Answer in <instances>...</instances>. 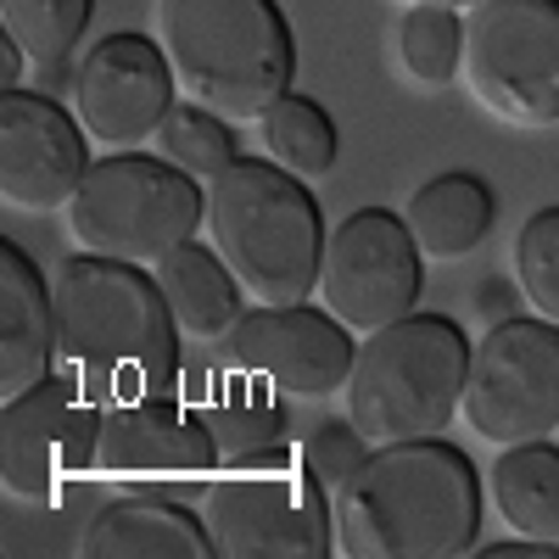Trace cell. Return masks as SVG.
<instances>
[{
    "mask_svg": "<svg viewBox=\"0 0 559 559\" xmlns=\"http://www.w3.org/2000/svg\"><path fill=\"white\" fill-rule=\"evenodd\" d=\"M258 134H263V152L302 179H324L342 157V134H336L331 112L313 96H297V90H286V96L258 118Z\"/></svg>",
    "mask_w": 559,
    "mask_h": 559,
    "instance_id": "22",
    "label": "cell"
},
{
    "mask_svg": "<svg viewBox=\"0 0 559 559\" xmlns=\"http://www.w3.org/2000/svg\"><path fill=\"white\" fill-rule=\"evenodd\" d=\"M174 90H179V79L168 68L163 39L134 34V28L102 34L73 62V112H79L84 134L112 152L157 140L163 118L174 112Z\"/></svg>",
    "mask_w": 559,
    "mask_h": 559,
    "instance_id": "14",
    "label": "cell"
},
{
    "mask_svg": "<svg viewBox=\"0 0 559 559\" xmlns=\"http://www.w3.org/2000/svg\"><path fill=\"white\" fill-rule=\"evenodd\" d=\"M408 7H453V12H471L476 0H408Z\"/></svg>",
    "mask_w": 559,
    "mask_h": 559,
    "instance_id": "32",
    "label": "cell"
},
{
    "mask_svg": "<svg viewBox=\"0 0 559 559\" xmlns=\"http://www.w3.org/2000/svg\"><path fill=\"white\" fill-rule=\"evenodd\" d=\"M464 426L481 442H537L559 431V324L543 313H509L471 342Z\"/></svg>",
    "mask_w": 559,
    "mask_h": 559,
    "instance_id": "8",
    "label": "cell"
},
{
    "mask_svg": "<svg viewBox=\"0 0 559 559\" xmlns=\"http://www.w3.org/2000/svg\"><path fill=\"white\" fill-rule=\"evenodd\" d=\"M487 487H492L503 526L559 548V448L554 442H543V437L537 442H509L492 459Z\"/></svg>",
    "mask_w": 559,
    "mask_h": 559,
    "instance_id": "21",
    "label": "cell"
},
{
    "mask_svg": "<svg viewBox=\"0 0 559 559\" xmlns=\"http://www.w3.org/2000/svg\"><path fill=\"white\" fill-rule=\"evenodd\" d=\"M331 503L347 559H453L481 537V476L442 437L369 448Z\"/></svg>",
    "mask_w": 559,
    "mask_h": 559,
    "instance_id": "1",
    "label": "cell"
},
{
    "mask_svg": "<svg viewBox=\"0 0 559 559\" xmlns=\"http://www.w3.org/2000/svg\"><path fill=\"white\" fill-rule=\"evenodd\" d=\"M481 554H492V559H559V548L554 543H537V537H509V543H487Z\"/></svg>",
    "mask_w": 559,
    "mask_h": 559,
    "instance_id": "30",
    "label": "cell"
},
{
    "mask_svg": "<svg viewBox=\"0 0 559 559\" xmlns=\"http://www.w3.org/2000/svg\"><path fill=\"white\" fill-rule=\"evenodd\" d=\"M157 146H163L168 163H179L185 174H197V179H213L218 168H229V163L241 157L236 152V123L218 118L202 102H191V96L174 102V112L157 129Z\"/></svg>",
    "mask_w": 559,
    "mask_h": 559,
    "instance_id": "25",
    "label": "cell"
},
{
    "mask_svg": "<svg viewBox=\"0 0 559 559\" xmlns=\"http://www.w3.org/2000/svg\"><path fill=\"white\" fill-rule=\"evenodd\" d=\"M207 224V185L185 174L168 157L146 152H112L90 163L84 185L68 202V229L73 247L96 258H123V263H157L174 247L197 241Z\"/></svg>",
    "mask_w": 559,
    "mask_h": 559,
    "instance_id": "6",
    "label": "cell"
},
{
    "mask_svg": "<svg viewBox=\"0 0 559 559\" xmlns=\"http://www.w3.org/2000/svg\"><path fill=\"white\" fill-rule=\"evenodd\" d=\"M57 358V292L17 241H0V397L39 386Z\"/></svg>",
    "mask_w": 559,
    "mask_h": 559,
    "instance_id": "17",
    "label": "cell"
},
{
    "mask_svg": "<svg viewBox=\"0 0 559 559\" xmlns=\"http://www.w3.org/2000/svg\"><path fill=\"white\" fill-rule=\"evenodd\" d=\"M207 241L252 302H313L324 218L308 179L274 157H236L207 179Z\"/></svg>",
    "mask_w": 559,
    "mask_h": 559,
    "instance_id": "3",
    "label": "cell"
},
{
    "mask_svg": "<svg viewBox=\"0 0 559 559\" xmlns=\"http://www.w3.org/2000/svg\"><path fill=\"white\" fill-rule=\"evenodd\" d=\"M369 453L364 431L353 426V419H319V426L302 437V464L324 481V487H336L358 471V459Z\"/></svg>",
    "mask_w": 559,
    "mask_h": 559,
    "instance_id": "27",
    "label": "cell"
},
{
    "mask_svg": "<svg viewBox=\"0 0 559 559\" xmlns=\"http://www.w3.org/2000/svg\"><path fill=\"white\" fill-rule=\"evenodd\" d=\"M23 68H34L28 51L12 34H0V90H23Z\"/></svg>",
    "mask_w": 559,
    "mask_h": 559,
    "instance_id": "29",
    "label": "cell"
},
{
    "mask_svg": "<svg viewBox=\"0 0 559 559\" xmlns=\"http://www.w3.org/2000/svg\"><path fill=\"white\" fill-rule=\"evenodd\" d=\"M459 79L503 123H559V0H476Z\"/></svg>",
    "mask_w": 559,
    "mask_h": 559,
    "instance_id": "7",
    "label": "cell"
},
{
    "mask_svg": "<svg viewBox=\"0 0 559 559\" xmlns=\"http://www.w3.org/2000/svg\"><path fill=\"white\" fill-rule=\"evenodd\" d=\"M34 90H45V96H73V68L68 62H45V68H34Z\"/></svg>",
    "mask_w": 559,
    "mask_h": 559,
    "instance_id": "31",
    "label": "cell"
},
{
    "mask_svg": "<svg viewBox=\"0 0 559 559\" xmlns=\"http://www.w3.org/2000/svg\"><path fill=\"white\" fill-rule=\"evenodd\" d=\"M492 218H498L492 185H487L481 174H464V168L426 179V185L408 197V207H403L408 236L419 241V252L437 258V263L471 258V252L492 236Z\"/></svg>",
    "mask_w": 559,
    "mask_h": 559,
    "instance_id": "19",
    "label": "cell"
},
{
    "mask_svg": "<svg viewBox=\"0 0 559 559\" xmlns=\"http://www.w3.org/2000/svg\"><path fill=\"white\" fill-rule=\"evenodd\" d=\"M90 12L96 0H0V34H12L34 68L68 62L90 28Z\"/></svg>",
    "mask_w": 559,
    "mask_h": 559,
    "instance_id": "24",
    "label": "cell"
},
{
    "mask_svg": "<svg viewBox=\"0 0 559 559\" xmlns=\"http://www.w3.org/2000/svg\"><path fill=\"white\" fill-rule=\"evenodd\" d=\"M207 537L218 559H324L336 554V503L308 471H224L207 492Z\"/></svg>",
    "mask_w": 559,
    "mask_h": 559,
    "instance_id": "9",
    "label": "cell"
},
{
    "mask_svg": "<svg viewBox=\"0 0 559 559\" xmlns=\"http://www.w3.org/2000/svg\"><path fill=\"white\" fill-rule=\"evenodd\" d=\"M157 39L185 96L229 123L263 118L297 79L280 0H157Z\"/></svg>",
    "mask_w": 559,
    "mask_h": 559,
    "instance_id": "4",
    "label": "cell"
},
{
    "mask_svg": "<svg viewBox=\"0 0 559 559\" xmlns=\"http://www.w3.org/2000/svg\"><path fill=\"white\" fill-rule=\"evenodd\" d=\"M358 331L313 302H258L241 308V319L218 336V358L263 376L274 392L292 403H319L331 392H347L353 358H358Z\"/></svg>",
    "mask_w": 559,
    "mask_h": 559,
    "instance_id": "12",
    "label": "cell"
},
{
    "mask_svg": "<svg viewBox=\"0 0 559 559\" xmlns=\"http://www.w3.org/2000/svg\"><path fill=\"white\" fill-rule=\"evenodd\" d=\"M471 336L442 313H403L358 342L347 376V419L369 448L442 437L464 403Z\"/></svg>",
    "mask_w": 559,
    "mask_h": 559,
    "instance_id": "5",
    "label": "cell"
},
{
    "mask_svg": "<svg viewBox=\"0 0 559 559\" xmlns=\"http://www.w3.org/2000/svg\"><path fill=\"white\" fill-rule=\"evenodd\" d=\"M197 408L218 448V471H280V464H292L302 453L297 419H292L297 403L229 358H218L207 369Z\"/></svg>",
    "mask_w": 559,
    "mask_h": 559,
    "instance_id": "16",
    "label": "cell"
},
{
    "mask_svg": "<svg viewBox=\"0 0 559 559\" xmlns=\"http://www.w3.org/2000/svg\"><path fill=\"white\" fill-rule=\"evenodd\" d=\"M90 471H102L123 492L191 503L213 492L218 448L197 403H185L179 392H157V397H129V403L102 408Z\"/></svg>",
    "mask_w": 559,
    "mask_h": 559,
    "instance_id": "10",
    "label": "cell"
},
{
    "mask_svg": "<svg viewBox=\"0 0 559 559\" xmlns=\"http://www.w3.org/2000/svg\"><path fill=\"white\" fill-rule=\"evenodd\" d=\"M476 313L487 319V324H498V319H509L515 313V292L503 286V280H487V286L476 292Z\"/></svg>",
    "mask_w": 559,
    "mask_h": 559,
    "instance_id": "28",
    "label": "cell"
},
{
    "mask_svg": "<svg viewBox=\"0 0 559 559\" xmlns=\"http://www.w3.org/2000/svg\"><path fill=\"white\" fill-rule=\"evenodd\" d=\"M397 62L414 84L442 90L464 73V12L453 7H408L397 23Z\"/></svg>",
    "mask_w": 559,
    "mask_h": 559,
    "instance_id": "23",
    "label": "cell"
},
{
    "mask_svg": "<svg viewBox=\"0 0 559 559\" xmlns=\"http://www.w3.org/2000/svg\"><path fill=\"white\" fill-rule=\"evenodd\" d=\"M515 286L521 302L559 324V207H537L515 236Z\"/></svg>",
    "mask_w": 559,
    "mask_h": 559,
    "instance_id": "26",
    "label": "cell"
},
{
    "mask_svg": "<svg viewBox=\"0 0 559 559\" xmlns=\"http://www.w3.org/2000/svg\"><path fill=\"white\" fill-rule=\"evenodd\" d=\"M426 286V252L408 236L403 213L392 207H358L347 213L319 263V302L331 308L347 331H381V324L414 313Z\"/></svg>",
    "mask_w": 559,
    "mask_h": 559,
    "instance_id": "11",
    "label": "cell"
},
{
    "mask_svg": "<svg viewBox=\"0 0 559 559\" xmlns=\"http://www.w3.org/2000/svg\"><path fill=\"white\" fill-rule=\"evenodd\" d=\"M102 408L79 376H45L0 414V481L12 498H57L96 459Z\"/></svg>",
    "mask_w": 559,
    "mask_h": 559,
    "instance_id": "13",
    "label": "cell"
},
{
    "mask_svg": "<svg viewBox=\"0 0 559 559\" xmlns=\"http://www.w3.org/2000/svg\"><path fill=\"white\" fill-rule=\"evenodd\" d=\"M79 554L84 559H207L213 537L207 521L191 515V503L123 492L90 515V526L79 532Z\"/></svg>",
    "mask_w": 559,
    "mask_h": 559,
    "instance_id": "18",
    "label": "cell"
},
{
    "mask_svg": "<svg viewBox=\"0 0 559 559\" xmlns=\"http://www.w3.org/2000/svg\"><path fill=\"white\" fill-rule=\"evenodd\" d=\"M57 353L96 403L179 386V319L146 263L73 252L57 280Z\"/></svg>",
    "mask_w": 559,
    "mask_h": 559,
    "instance_id": "2",
    "label": "cell"
},
{
    "mask_svg": "<svg viewBox=\"0 0 559 559\" xmlns=\"http://www.w3.org/2000/svg\"><path fill=\"white\" fill-rule=\"evenodd\" d=\"M90 174V134L45 90H0V202L12 213H57Z\"/></svg>",
    "mask_w": 559,
    "mask_h": 559,
    "instance_id": "15",
    "label": "cell"
},
{
    "mask_svg": "<svg viewBox=\"0 0 559 559\" xmlns=\"http://www.w3.org/2000/svg\"><path fill=\"white\" fill-rule=\"evenodd\" d=\"M152 274H157V286H163V297H168V308H174L185 336L218 342L229 324L241 319V297L247 292H241V280L229 274V263L213 252V241L207 247L202 241L174 247L168 258L152 263Z\"/></svg>",
    "mask_w": 559,
    "mask_h": 559,
    "instance_id": "20",
    "label": "cell"
}]
</instances>
